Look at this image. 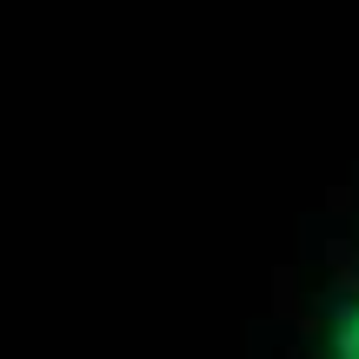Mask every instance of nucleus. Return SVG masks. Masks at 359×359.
I'll use <instances>...</instances> for the list:
<instances>
[{"label": "nucleus", "mask_w": 359, "mask_h": 359, "mask_svg": "<svg viewBox=\"0 0 359 359\" xmlns=\"http://www.w3.org/2000/svg\"><path fill=\"white\" fill-rule=\"evenodd\" d=\"M320 359H359V286H346L333 299L326 333H320Z\"/></svg>", "instance_id": "1"}]
</instances>
